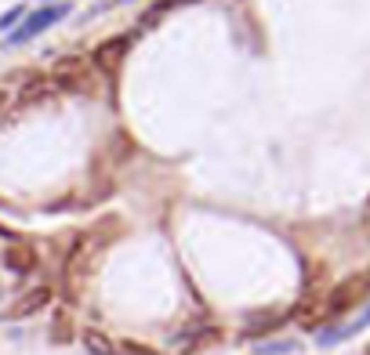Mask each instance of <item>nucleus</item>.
<instances>
[{"label":"nucleus","mask_w":370,"mask_h":355,"mask_svg":"<svg viewBox=\"0 0 370 355\" xmlns=\"http://www.w3.org/2000/svg\"><path fill=\"white\" fill-rule=\"evenodd\" d=\"M47 80L55 84V91H69V94H91L95 91V84H91V62H84L80 55L58 58Z\"/></svg>","instance_id":"1"},{"label":"nucleus","mask_w":370,"mask_h":355,"mask_svg":"<svg viewBox=\"0 0 370 355\" xmlns=\"http://www.w3.org/2000/svg\"><path fill=\"white\" fill-rule=\"evenodd\" d=\"M73 11V4H55V8H40V11H29L26 18H22V26L18 29H11L8 33V47H18V44H26V40H33V37H40L47 26H55V22H62Z\"/></svg>","instance_id":"2"},{"label":"nucleus","mask_w":370,"mask_h":355,"mask_svg":"<svg viewBox=\"0 0 370 355\" xmlns=\"http://www.w3.org/2000/svg\"><path fill=\"white\" fill-rule=\"evenodd\" d=\"M131 33L128 37H113V40H102L99 47H95V55H91V69H99V73H116L120 69V62H123V55L131 51Z\"/></svg>","instance_id":"3"},{"label":"nucleus","mask_w":370,"mask_h":355,"mask_svg":"<svg viewBox=\"0 0 370 355\" xmlns=\"http://www.w3.org/2000/svg\"><path fill=\"white\" fill-rule=\"evenodd\" d=\"M0 261H4V269L8 272H15V276H29L37 269V250L29 247V243H11V247H4V254H0Z\"/></svg>","instance_id":"4"},{"label":"nucleus","mask_w":370,"mask_h":355,"mask_svg":"<svg viewBox=\"0 0 370 355\" xmlns=\"http://www.w3.org/2000/svg\"><path fill=\"white\" fill-rule=\"evenodd\" d=\"M51 301V286H33L29 294L15 298V305L4 312V319H22V315H37L44 305Z\"/></svg>","instance_id":"5"},{"label":"nucleus","mask_w":370,"mask_h":355,"mask_svg":"<svg viewBox=\"0 0 370 355\" xmlns=\"http://www.w3.org/2000/svg\"><path fill=\"white\" fill-rule=\"evenodd\" d=\"M55 94V84L51 80H44V77H33L22 91H18V106L26 109V106H37V102H44V98H51Z\"/></svg>","instance_id":"6"},{"label":"nucleus","mask_w":370,"mask_h":355,"mask_svg":"<svg viewBox=\"0 0 370 355\" xmlns=\"http://www.w3.org/2000/svg\"><path fill=\"white\" fill-rule=\"evenodd\" d=\"M80 341H84V348L91 355H120V344H113V337L102 334V330H84Z\"/></svg>","instance_id":"7"},{"label":"nucleus","mask_w":370,"mask_h":355,"mask_svg":"<svg viewBox=\"0 0 370 355\" xmlns=\"http://www.w3.org/2000/svg\"><path fill=\"white\" fill-rule=\"evenodd\" d=\"M73 334H77V330H73V319H69L66 312H58L55 322H51V341H55V344H69Z\"/></svg>","instance_id":"8"},{"label":"nucleus","mask_w":370,"mask_h":355,"mask_svg":"<svg viewBox=\"0 0 370 355\" xmlns=\"http://www.w3.org/2000/svg\"><path fill=\"white\" fill-rule=\"evenodd\" d=\"M181 4H196V0H157V4L149 8V18H145V22H138V29H149V26L157 22L164 11H171V8H181Z\"/></svg>","instance_id":"9"},{"label":"nucleus","mask_w":370,"mask_h":355,"mask_svg":"<svg viewBox=\"0 0 370 355\" xmlns=\"http://www.w3.org/2000/svg\"><path fill=\"white\" fill-rule=\"evenodd\" d=\"M26 15H29V11H26V4H15L8 15H0V29H11V26H15V22H22Z\"/></svg>","instance_id":"10"},{"label":"nucleus","mask_w":370,"mask_h":355,"mask_svg":"<svg viewBox=\"0 0 370 355\" xmlns=\"http://www.w3.org/2000/svg\"><path fill=\"white\" fill-rule=\"evenodd\" d=\"M258 351H265V355H284V351H294V341H272V344H262Z\"/></svg>","instance_id":"11"},{"label":"nucleus","mask_w":370,"mask_h":355,"mask_svg":"<svg viewBox=\"0 0 370 355\" xmlns=\"http://www.w3.org/2000/svg\"><path fill=\"white\" fill-rule=\"evenodd\" d=\"M120 355H157V351H152V348H145V344H135V341H128V344L120 348Z\"/></svg>","instance_id":"12"},{"label":"nucleus","mask_w":370,"mask_h":355,"mask_svg":"<svg viewBox=\"0 0 370 355\" xmlns=\"http://www.w3.org/2000/svg\"><path fill=\"white\" fill-rule=\"evenodd\" d=\"M4 102H8V91H4V87H0V109H4Z\"/></svg>","instance_id":"13"}]
</instances>
